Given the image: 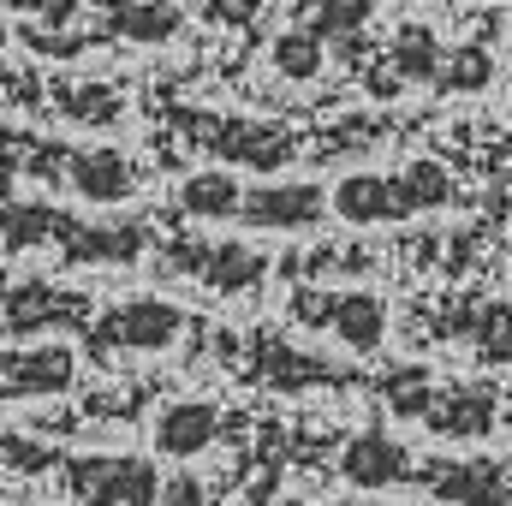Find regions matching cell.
I'll use <instances>...</instances> for the list:
<instances>
[{
    "label": "cell",
    "instance_id": "6da1fadb",
    "mask_svg": "<svg viewBox=\"0 0 512 506\" xmlns=\"http://www.w3.org/2000/svg\"><path fill=\"white\" fill-rule=\"evenodd\" d=\"M66 489L78 506H161V477L149 459L131 453H90L66 459Z\"/></svg>",
    "mask_w": 512,
    "mask_h": 506
},
{
    "label": "cell",
    "instance_id": "7a4b0ae2",
    "mask_svg": "<svg viewBox=\"0 0 512 506\" xmlns=\"http://www.w3.org/2000/svg\"><path fill=\"white\" fill-rule=\"evenodd\" d=\"M239 221L256 233H304L328 221V191L310 179H274V185H251L239 203Z\"/></svg>",
    "mask_w": 512,
    "mask_h": 506
},
{
    "label": "cell",
    "instance_id": "3957f363",
    "mask_svg": "<svg viewBox=\"0 0 512 506\" xmlns=\"http://www.w3.org/2000/svg\"><path fill=\"white\" fill-rule=\"evenodd\" d=\"M179 328H185V316H179L173 304L137 298V304L108 310V316L90 328V346H96V352H161V346L179 340Z\"/></svg>",
    "mask_w": 512,
    "mask_h": 506
},
{
    "label": "cell",
    "instance_id": "277c9868",
    "mask_svg": "<svg viewBox=\"0 0 512 506\" xmlns=\"http://www.w3.org/2000/svg\"><path fill=\"white\" fill-rule=\"evenodd\" d=\"M203 143L227 167H286L298 149V137L274 120H221V126H203Z\"/></svg>",
    "mask_w": 512,
    "mask_h": 506
},
{
    "label": "cell",
    "instance_id": "5b68a950",
    "mask_svg": "<svg viewBox=\"0 0 512 506\" xmlns=\"http://www.w3.org/2000/svg\"><path fill=\"white\" fill-rule=\"evenodd\" d=\"M66 179L96 209H114V203L137 197V167L120 149H78V155H66Z\"/></svg>",
    "mask_w": 512,
    "mask_h": 506
},
{
    "label": "cell",
    "instance_id": "8992f818",
    "mask_svg": "<svg viewBox=\"0 0 512 506\" xmlns=\"http://www.w3.org/2000/svg\"><path fill=\"white\" fill-rule=\"evenodd\" d=\"M423 489L453 506H507V471H495L483 459H435L423 471Z\"/></svg>",
    "mask_w": 512,
    "mask_h": 506
},
{
    "label": "cell",
    "instance_id": "52a82bcc",
    "mask_svg": "<svg viewBox=\"0 0 512 506\" xmlns=\"http://www.w3.org/2000/svg\"><path fill=\"white\" fill-rule=\"evenodd\" d=\"M340 471H346L352 489H393V483L411 477V459H405V447H399L387 429H364V435L346 441Z\"/></svg>",
    "mask_w": 512,
    "mask_h": 506
},
{
    "label": "cell",
    "instance_id": "ba28073f",
    "mask_svg": "<svg viewBox=\"0 0 512 506\" xmlns=\"http://www.w3.org/2000/svg\"><path fill=\"white\" fill-rule=\"evenodd\" d=\"M173 256H185L179 268L203 274L215 292H251L268 274V256H256L251 245H173Z\"/></svg>",
    "mask_w": 512,
    "mask_h": 506
},
{
    "label": "cell",
    "instance_id": "9c48e42d",
    "mask_svg": "<svg viewBox=\"0 0 512 506\" xmlns=\"http://www.w3.org/2000/svg\"><path fill=\"white\" fill-rule=\"evenodd\" d=\"M221 435V411L209 399H179L155 417V453L161 459H197Z\"/></svg>",
    "mask_w": 512,
    "mask_h": 506
},
{
    "label": "cell",
    "instance_id": "30bf717a",
    "mask_svg": "<svg viewBox=\"0 0 512 506\" xmlns=\"http://www.w3.org/2000/svg\"><path fill=\"white\" fill-rule=\"evenodd\" d=\"M328 334H334V340H346L358 358L382 352L387 304L376 298V292H334V298H328Z\"/></svg>",
    "mask_w": 512,
    "mask_h": 506
},
{
    "label": "cell",
    "instance_id": "8fae6325",
    "mask_svg": "<svg viewBox=\"0 0 512 506\" xmlns=\"http://www.w3.org/2000/svg\"><path fill=\"white\" fill-rule=\"evenodd\" d=\"M387 191H393V221H411L453 203V173L441 161H405L399 173H387Z\"/></svg>",
    "mask_w": 512,
    "mask_h": 506
},
{
    "label": "cell",
    "instance_id": "7c38bea8",
    "mask_svg": "<svg viewBox=\"0 0 512 506\" xmlns=\"http://www.w3.org/2000/svg\"><path fill=\"white\" fill-rule=\"evenodd\" d=\"M72 381V352L66 346H42V352H24V358H0V393L12 399H30V393H60Z\"/></svg>",
    "mask_w": 512,
    "mask_h": 506
},
{
    "label": "cell",
    "instance_id": "4fadbf2b",
    "mask_svg": "<svg viewBox=\"0 0 512 506\" xmlns=\"http://www.w3.org/2000/svg\"><path fill=\"white\" fill-rule=\"evenodd\" d=\"M328 215H340L346 227H382V221H393L387 173H346V179L328 191Z\"/></svg>",
    "mask_w": 512,
    "mask_h": 506
},
{
    "label": "cell",
    "instance_id": "5bb4252c",
    "mask_svg": "<svg viewBox=\"0 0 512 506\" xmlns=\"http://www.w3.org/2000/svg\"><path fill=\"white\" fill-rule=\"evenodd\" d=\"M239 203H245V185L227 167H197L179 185V209L191 221H239Z\"/></svg>",
    "mask_w": 512,
    "mask_h": 506
},
{
    "label": "cell",
    "instance_id": "9a60e30c",
    "mask_svg": "<svg viewBox=\"0 0 512 506\" xmlns=\"http://www.w3.org/2000/svg\"><path fill=\"white\" fill-rule=\"evenodd\" d=\"M268 60H274V72H280V78L310 84V78H322V66H328V42H322L310 24H292V30H280V36H274Z\"/></svg>",
    "mask_w": 512,
    "mask_h": 506
},
{
    "label": "cell",
    "instance_id": "2e32d148",
    "mask_svg": "<svg viewBox=\"0 0 512 506\" xmlns=\"http://www.w3.org/2000/svg\"><path fill=\"white\" fill-rule=\"evenodd\" d=\"M108 24L126 42H167V36H179V6L173 0H120V6H108Z\"/></svg>",
    "mask_w": 512,
    "mask_h": 506
},
{
    "label": "cell",
    "instance_id": "e0dca14e",
    "mask_svg": "<svg viewBox=\"0 0 512 506\" xmlns=\"http://www.w3.org/2000/svg\"><path fill=\"white\" fill-rule=\"evenodd\" d=\"M48 322H78V298H60V292H48V286L12 292V304H6V328H12V334L48 328Z\"/></svg>",
    "mask_w": 512,
    "mask_h": 506
},
{
    "label": "cell",
    "instance_id": "ac0fdd59",
    "mask_svg": "<svg viewBox=\"0 0 512 506\" xmlns=\"http://www.w3.org/2000/svg\"><path fill=\"white\" fill-rule=\"evenodd\" d=\"M42 239H66V221L42 203H6L0 209V245L6 251H30Z\"/></svg>",
    "mask_w": 512,
    "mask_h": 506
},
{
    "label": "cell",
    "instance_id": "d6986e66",
    "mask_svg": "<svg viewBox=\"0 0 512 506\" xmlns=\"http://www.w3.org/2000/svg\"><path fill=\"white\" fill-rule=\"evenodd\" d=\"M60 114L78 126H114L126 114V96L114 84H66L60 90Z\"/></svg>",
    "mask_w": 512,
    "mask_h": 506
},
{
    "label": "cell",
    "instance_id": "ffe728a7",
    "mask_svg": "<svg viewBox=\"0 0 512 506\" xmlns=\"http://www.w3.org/2000/svg\"><path fill=\"white\" fill-rule=\"evenodd\" d=\"M435 78L453 96H477V90L495 84V54L489 48H453V54H441V72Z\"/></svg>",
    "mask_w": 512,
    "mask_h": 506
},
{
    "label": "cell",
    "instance_id": "44dd1931",
    "mask_svg": "<svg viewBox=\"0 0 512 506\" xmlns=\"http://www.w3.org/2000/svg\"><path fill=\"white\" fill-rule=\"evenodd\" d=\"M435 405H447V399H435ZM495 423V405H483L477 393H459L447 411H429V429H441V435H483Z\"/></svg>",
    "mask_w": 512,
    "mask_h": 506
},
{
    "label": "cell",
    "instance_id": "7402d4cb",
    "mask_svg": "<svg viewBox=\"0 0 512 506\" xmlns=\"http://www.w3.org/2000/svg\"><path fill=\"white\" fill-rule=\"evenodd\" d=\"M382 399H387V411H399V417H429V405H435L429 370H393L382 381Z\"/></svg>",
    "mask_w": 512,
    "mask_h": 506
},
{
    "label": "cell",
    "instance_id": "603a6c76",
    "mask_svg": "<svg viewBox=\"0 0 512 506\" xmlns=\"http://www.w3.org/2000/svg\"><path fill=\"white\" fill-rule=\"evenodd\" d=\"M393 66H399V78H435V72H441V48H435V30L411 24V30L399 36V48H393Z\"/></svg>",
    "mask_w": 512,
    "mask_h": 506
},
{
    "label": "cell",
    "instance_id": "cb8c5ba5",
    "mask_svg": "<svg viewBox=\"0 0 512 506\" xmlns=\"http://www.w3.org/2000/svg\"><path fill=\"white\" fill-rule=\"evenodd\" d=\"M376 18V0H316V36L328 42V36H358L364 24Z\"/></svg>",
    "mask_w": 512,
    "mask_h": 506
},
{
    "label": "cell",
    "instance_id": "d4e9b609",
    "mask_svg": "<svg viewBox=\"0 0 512 506\" xmlns=\"http://www.w3.org/2000/svg\"><path fill=\"white\" fill-rule=\"evenodd\" d=\"M161 506H203V489H197L191 477H179V483L161 489Z\"/></svg>",
    "mask_w": 512,
    "mask_h": 506
},
{
    "label": "cell",
    "instance_id": "484cf974",
    "mask_svg": "<svg viewBox=\"0 0 512 506\" xmlns=\"http://www.w3.org/2000/svg\"><path fill=\"white\" fill-rule=\"evenodd\" d=\"M6 6H18V12H48V0H6Z\"/></svg>",
    "mask_w": 512,
    "mask_h": 506
},
{
    "label": "cell",
    "instance_id": "4316f807",
    "mask_svg": "<svg viewBox=\"0 0 512 506\" xmlns=\"http://www.w3.org/2000/svg\"><path fill=\"white\" fill-rule=\"evenodd\" d=\"M507 506H512V471H507Z\"/></svg>",
    "mask_w": 512,
    "mask_h": 506
}]
</instances>
